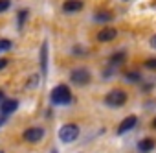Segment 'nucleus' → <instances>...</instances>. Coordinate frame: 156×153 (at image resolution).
<instances>
[{
	"mask_svg": "<svg viewBox=\"0 0 156 153\" xmlns=\"http://www.w3.org/2000/svg\"><path fill=\"white\" fill-rule=\"evenodd\" d=\"M51 102L57 105H68L72 102V92L66 85H59L51 91Z\"/></svg>",
	"mask_w": 156,
	"mask_h": 153,
	"instance_id": "f257e3e1",
	"label": "nucleus"
},
{
	"mask_svg": "<svg viewBox=\"0 0 156 153\" xmlns=\"http://www.w3.org/2000/svg\"><path fill=\"white\" fill-rule=\"evenodd\" d=\"M77 136H79V127H77L75 124H66L59 131V138L62 142H73Z\"/></svg>",
	"mask_w": 156,
	"mask_h": 153,
	"instance_id": "f03ea898",
	"label": "nucleus"
},
{
	"mask_svg": "<svg viewBox=\"0 0 156 153\" xmlns=\"http://www.w3.org/2000/svg\"><path fill=\"white\" fill-rule=\"evenodd\" d=\"M105 102H107L108 105H112V107H119V105H125V102H127V94H125L123 91L116 89V91H110V92L105 96Z\"/></svg>",
	"mask_w": 156,
	"mask_h": 153,
	"instance_id": "7ed1b4c3",
	"label": "nucleus"
},
{
	"mask_svg": "<svg viewBox=\"0 0 156 153\" xmlns=\"http://www.w3.org/2000/svg\"><path fill=\"white\" fill-rule=\"evenodd\" d=\"M70 80H72L75 85H87V83L90 81V72H88L87 68H75V70H72V74H70Z\"/></svg>",
	"mask_w": 156,
	"mask_h": 153,
	"instance_id": "20e7f679",
	"label": "nucleus"
},
{
	"mask_svg": "<svg viewBox=\"0 0 156 153\" xmlns=\"http://www.w3.org/2000/svg\"><path fill=\"white\" fill-rule=\"evenodd\" d=\"M44 136V129L42 127H30V129H26L24 131V140H28V142H39L41 138Z\"/></svg>",
	"mask_w": 156,
	"mask_h": 153,
	"instance_id": "39448f33",
	"label": "nucleus"
},
{
	"mask_svg": "<svg viewBox=\"0 0 156 153\" xmlns=\"http://www.w3.org/2000/svg\"><path fill=\"white\" fill-rule=\"evenodd\" d=\"M116 35H118V32L114 30V28H103L99 33H98V41L99 43H110V41H114L116 39Z\"/></svg>",
	"mask_w": 156,
	"mask_h": 153,
	"instance_id": "423d86ee",
	"label": "nucleus"
},
{
	"mask_svg": "<svg viewBox=\"0 0 156 153\" xmlns=\"http://www.w3.org/2000/svg\"><path fill=\"white\" fill-rule=\"evenodd\" d=\"M62 9L66 13H77L83 9V2L81 0H66V2L62 4Z\"/></svg>",
	"mask_w": 156,
	"mask_h": 153,
	"instance_id": "0eeeda50",
	"label": "nucleus"
},
{
	"mask_svg": "<svg viewBox=\"0 0 156 153\" xmlns=\"http://www.w3.org/2000/svg\"><path fill=\"white\" fill-rule=\"evenodd\" d=\"M136 122H138V118H136V116H129V118H125V120L119 124V127H118V133H119V135H123V133L130 131V129L136 125Z\"/></svg>",
	"mask_w": 156,
	"mask_h": 153,
	"instance_id": "6e6552de",
	"label": "nucleus"
},
{
	"mask_svg": "<svg viewBox=\"0 0 156 153\" xmlns=\"http://www.w3.org/2000/svg\"><path fill=\"white\" fill-rule=\"evenodd\" d=\"M46 66H48V44L44 43L41 46V72L46 74Z\"/></svg>",
	"mask_w": 156,
	"mask_h": 153,
	"instance_id": "1a4fd4ad",
	"label": "nucleus"
},
{
	"mask_svg": "<svg viewBox=\"0 0 156 153\" xmlns=\"http://www.w3.org/2000/svg\"><path fill=\"white\" fill-rule=\"evenodd\" d=\"M17 107H19V102L17 100H4L2 102V113L4 114H9V113L17 111Z\"/></svg>",
	"mask_w": 156,
	"mask_h": 153,
	"instance_id": "9d476101",
	"label": "nucleus"
},
{
	"mask_svg": "<svg viewBox=\"0 0 156 153\" xmlns=\"http://www.w3.org/2000/svg\"><path fill=\"white\" fill-rule=\"evenodd\" d=\"M138 147H140L141 151H151V149L154 147V142H152L151 138H143V140L138 144Z\"/></svg>",
	"mask_w": 156,
	"mask_h": 153,
	"instance_id": "9b49d317",
	"label": "nucleus"
},
{
	"mask_svg": "<svg viewBox=\"0 0 156 153\" xmlns=\"http://www.w3.org/2000/svg\"><path fill=\"white\" fill-rule=\"evenodd\" d=\"M35 87H39V76H31V78L28 80V89H35Z\"/></svg>",
	"mask_w": 156,
	"mask_h": 153,
	"instance_id": "f8f14e48",
	"label": "nucleus"
},
{
	"mask_svg": "<svg viewBox=\"0 0 156 153\" xmlns=\"http://www.w3.org/2000/svg\"><path fill=\"white\" fill-rule=\"evenodd\" d=\"M9 48H11V41L0 39V52H6V50H9Z\"/></svg>",
	"mask_w": 156,
	"mask_h": 153,
	"instance_id": "ddd939ff",
	"label": "nucleus"
},
{
	"mask_svg": "<svg viewBox=\"0 0 156 153\" xmlns=\"http://www.w3.org/2000/svg\"><path fill=\"white\" fill-rule=\"evenodd\" d=\"M96 19H98V21H112V13H103V11H99V13H96Z\"/></svg>",
	"mask_w": 156,
	"mask_h": 153,
	"instance_id": "4468645a",
	"label": "nucleus"
},
{
	"mask_svg": "<svg viewBox=\"0 0 156 153\" xmlns=\"http://www.w3.org/2000/svg\"><path fill=\"white\" fill-rule=\"evenodd\" d=\"M145 66H147V68H151V70H156V57H152V59H147Z\"/></svg>",
	"mask_w": 156,
	"mask_h": 153,
	"instance_id": "2eb2a0df",
	"label": "nucleus"
},
{
	"mask_svg": "<svg viewBox=\"0 0 156 153\" xmlns=\"http://www.w3.org/2000/svg\"><path fill=\"white\" fill-rule=\"evenodd\" d=\"M9 0H0V13H2V11H6L8 8H9Z\"/></svg>",
	"mask_w": 156,
	"mask_h": 153,
	"instance_id": "dca6fc26",
	"label": "nucleus"
},
{
	"mask_svg": "<svg viewBox=\"0 0 156 153\" xmlns=\"http://www.w3.org/2000/svg\"><path fill=\"white\" fill-rule=\"evenodd\" d=\"M28 17V9H22L20 11V21H19V24H20V28H22V24H24V19Z\"/></svg>",
	"mask_w": 156,
	"mask_h": 153,
	"instance_id": "f3484780",
	"label": "nucleus"
},
{
	"mask_svg": "<svg viewBox=\"0 0 156 153\" xmlns=\"http://www.w3.org/2000/svg\"><path fill=\"white\" fill-rule=\"evenodd\" d=\"M127 78H129V80H138V78H140V74H130V72H129V74H127Z\"/></svg>",
	"mask_w": 156,
	"mask_h": 153,
	"instance_id": "a211bd4d",
	"label": "nucleus"
},
{
	"mask_svg": "<svg viewBox=\"0 0 156 153\" xmlns=\"http://www.w3.org/2000/svg\"><path fill=\"white\" fill-rule=\"evenodd\" d=\"M151 46L156 50V33H154V35H152V39H151Z\"/></svg>",
	"mask_w": 156,
	"mask_h": 153,
	"instance_id": "6ab92c4d",
	"label": "nucleus"
},
{
	"mask_svg": "<svg viewBox=\"0 0 156 153\" xmlns=\"http://www.w3.org/2000/svg\"><path fill=\"white\" fill-rule=\"evenodd\" d=\"M6 65H8V61H6V59H0V70H2Z\"/></svg>",
	"mask_w": 156,
	"mask_h": 153,
	"instance_id": "aec40b11",
	"label": "nucleus"
},
{
	"mask_svg": "<svg viewBox=\"0 0 156 153\" xmlns=\"http://www.w3.org/2000/svg\"><path fill=\"white\" fill-rule=\"evenodd\" d=\"M152 125H154V127H156V118H154V120H152Z\"/></svg>",
	"mask_w": 156,
	"mask_h": 153,
	"instance_id": "412c9836",
	"label": "nucleus"
},
{
	"mask_svg": "<svg viewBox=\"0 0 156 153\" xmlns=\"http://www.w3.org/2000/svg\"><path fill=\"white\" fill-rule=\"evenodd\" d=\"M2 96H4V94H2V91H0V98H2Z\"/></svg>",
	"mask_w": 156,
	"mask_h": 153,
	"instance_id": "4be33fe9",
	"label": "nucleus"
},
{
	"mask_svg": "<svg viewBox=\"0 0 156 153\" xmlns=\"http://www.w3.org/2000/svg\"><path fill=\"white\" fill-rule=\"evenodd\" d=\"M51 153H57V151H55V149H53V151H51Z\"/></svg>",
	"mask_w": 156,
	"mask_h": 153,
	"instance_id": "5701e85b",
	"label": "nucleus"
}]
</instances>
